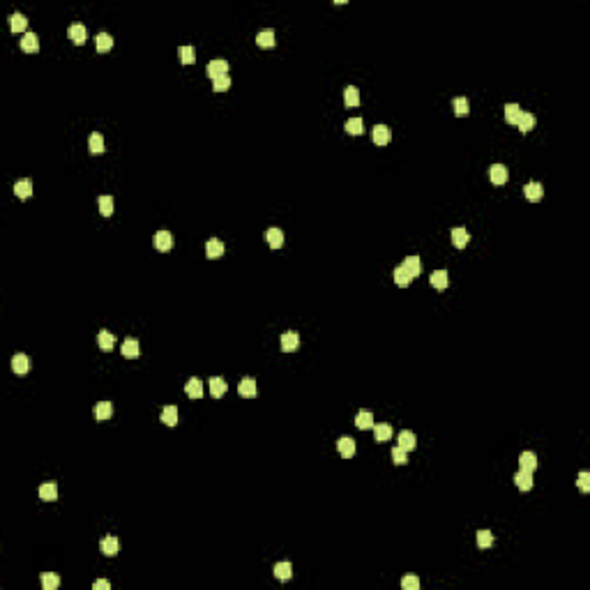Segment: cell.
I'll return each mask as SVG.
<instances>
[{"mask_svg": "<svg viewBox=\"0 0 590 590\" xmlns=\"http://www.w3.org/2000/svg\"><path fill=\"white\" fill-rule=\"evenodd\" d=\"M238 392H240V397H247V399H254L258 394V387H256V380L254 378H242L240 380V387H238Z\"/></svg>", "mask_w": 590, "mask_h": 590, "instance_id": "obj_6", "label": "cell"}, {"mask_svg": "<svg viewBox=\"0 0 590 590\" xmlns=\"http://www.w3.org/2000/svg\"><path fill=\"white\" fill-rule=\"evenodd\" d=\"M489 178H491L493 185H505L507 178H510V173H507V166H503V164H493L491 171H489Z\"/></svg>", "mask_w": 590, "mask_h": 590, "instance_id": "obj_8", "label": "cell"}, {"mask_svg": "<svg viewBox=\"0 0 590 590\" xmlns=\"http://www.w3.org/2000/svg\"><path fill=\"white\" fill-rule=\"evenodd\" d=\"M417 445V438L413 431H401L399 433V447H403L406 452H410V450H415Z\"/></svg>", "mask_w": 590, "mask_h": 590, "instance_id": "obj_28", "label": "cell"}, {"mask_svg": "<svg viewBox=\"0 0 590 590\" xmlns=\"http://www.w3.org/2000/svg\"><path fill=\"white\" fill-rule=\"evenodd\" d=\"M401 268H403V270H406V272H408L410 277L415 279L417 274H420V268H422V265H420V258H417V256H408L403 263H401Z\"/></svg>", "mask_w": 590, "mask_h": 590, "instance_id": "obj_30", "label": "cell"}, {"mask_svg": "<svg viewBox=\"0 0 590 590\" xmlns=\"http://www.w3.org/2000/svg\"><path fill=\"white\" fill-rule=\"evenodd\" d=\"M493 544V535L489 530H477V546L480 549H489Z\"/></svg>", "mask_w": 590, "mask_h": 590, "instance_id": "obj_46", "label": "cell"}, {"mask_svg": "<svg viewBox=\"0 0 590 590\" xmlns=\"http://www.w3.org/2000/svg\"><path fill=\"white\" fill-rule=\"evenodd\" d=\"M39 498L44 500V503H53V500L58 498V486L51 484V482L42 484V486H39Z\"/></svg>", "mask_w": 590, "mask_h": 590, "instance_id": "obj_22", "label": "cell"}, {"mask_svg": "<svg viewBox=\"0 0 590 590\" xmlns=\"http://www.w3.org/2000/svg\"><path fill=\"white\" fill-rule=\"evenodd\" d=\"M454 113L459 115V118H463V115L470 113V104L466 97H456L454 99Z\"/></svg>", "mask_w": 590, "mask_h": 590, "instance_id": "obj_42", "label": "cell"}, {"mask_svg": "<svg viewBox=\"0 0 590 590\" xmlns=\"http://www.w3.org/2000/svg\"><path fill=\"white\" fill-rule=\"evenodd\" d=\"M523 194H526V198H528L530 203H537L539 198L544 196V187H542L539 182H528L526 189H523Z\"/></svg>", "mask_w": 590, "mask_h": 590, "instance_id": "obj_9", "label": "cell"}, {"mask_svg": "<svg viewBox=\"0 0 590 590\" xmlns=\"http://www.w3.org/2000/svg\"><path fill=\"white\" fill-rule=\"evenodd\" d=\"M9 28H12V32H23L28 28V19L16 12V14H12V19H9Z\"/></svg>", "mask_w": 590, "mask_h": 590, "instance_id": "obj_34", "label": "cell"}, {"mask_svg": "<svg viewBox=\"0 0 590 590\" xmlns=\"http://www.w3.org/2000/svg\"><path fill=\"white\" fill-rule=\"evenodd\" d=\"M210 394L215 397V399L224 397V394H226V380L219 378V376H212L210 378Z\"/></svg>", "mask_w": 590, "mask_h": 590, "instance_id": "obj_20", "label": "cell"}, {"mask_svg": "<svg viewBox=\"0 0 590 590\" xmlns=\"http://www.w3.org/2000/svg\"><path fill=\"white\" fill-rule=\"evenodd\" d=\"M99 546H102V553H104V556H108V558H113L115 553L120 551V542H118V537H113V535L104 537Z\"/></svg>", "mask_w": 590, "mask_h": 590, "instance_id": "obj_10", "label": "cell"}, {"mask_svg": "<svg viewBox=\"0 0 590 590\" xmlns=\"http://www.w3.org/2000/svg\"><path fill=\"white\" fill-rule=\"evenodd\" d=\"M374 438L378 443H387L392 438V424H374Z\"/></svg>", "mask_w": 590, "mask_h": 590, "instance_id": "obj_14", "label": "cell"}, {"mask_svg": "<svg viewBox=\"0 0 590 590\" xmlns=\"http://www.w3.org/2000/svg\"><path fill=\"white\" fill-rule=\"evenodd\" d=\"M576 484H579V489H581V491L588 493V491H590V473H586V470H583V473H579V480H576Z\"/></svg>", "mask_w": 590, "mask_h": 590, "instance_id": "obj_49", "label": "cell"}, {"mask_svg": "<svg viewBox=\"0 0 590 590\" xmlns=\"http://www.w3.org/2000/svg\"><path fill=\"white\" fill-rule=\"evenodd\" d=\"M452 242H454V247L456 249H463L466 244L470 242V235H468V231L466 228H452Z\"/></svg>", "mask_w": 590, "mask_h": 590, "instance_id": "obj_15", "label": "cell"}, {"mask_svg": "<svg viewBox=\"0 0 590 590\" xmlns=\"http://www.w3.org/2000/svg\"><path fill=\"white\" fill-rule=\"evenodd\" d=\"M344 102H346L348 108H350V106H357V104H360V90H357L355 85H348L346 90H344Z\"/></svg>", "mask_w": 590, "mask_h": 590, "instance_id": "obj_35", "label": "cell"}, {"mask_svg": "<svg viewBox=\"0 0 590 590\" xmlns=\"http://www.w3.org/2000/svg\"><path fill=\"white\" fill-rule=\"evenodd\" d=\"M272 572H274V576H277L279 581H288V579L293 576V567H291V563H277Z\"/></svg>", "mask_w": 590, "mask_h": 590, "instance_id": "obj_29", "label": "cell"}, {"mask_svg": "<svg viewBox=\"0 0 590 590\" xmlns=\"http://www.w3.org/2000/svg\"><path fill=\"white\" fill-rule=\"evenodd\" d=\"M392 461L397 463V466H406V463H408V452L399 445L392 447Z\"/></svg>", "mask_w": 590, "mask_h": 590, "instance_id": "obj_45", "label": "cell"}, {"mask_svg": "<svg viewBox=\"0 0 590 590\" xmlns=\"http://www.w3.org/2000/svg\"><path fill=\"white\" fill-rule=\"evenodd\" d=\"M212 88H215V92H226L228 88H231V79H228V74L215 79V81H212Z\"/></svg>", "mask_w": 590, "mask_h": 590, "instance_id": "obj_47", "label": "cell"}, {"mask_svg": "<svg viewBox=\"0 0 590 590\" xmlns=\"http://www.w3.org/2000/svg\"><path fill=\"white\" fill-rule=\"evenodd\" d=\"M410 281H413V277H410V274L399 265V268L394 270V284H397V286H401V288H406Z\"/></svg>", "mask_w": 590, "mask_h": 590, "instance_id": "obj_38", "label": "cell"}, {"mask_svg": "<svg viewBox=\"0 0 590 590\" xmlns=\"http://www.w3.org/2000/svg\"><path fill=\"white\" fill-rule=\"evenodd\" d=\"M155 247H157L159 251L173 249V235L168 233V231H159V233L155 235Z\"/></svg>", "mask_w": 590, "mask_h": 590, "instance_id": "obj_12", "label": "cell"}, {"mask_svg": "<svg viewBox=\"0 0 590 590\" xmlns=\"http://www.w3.org/2000/svg\"><path fill=\"white\" fill-rule=\"evenodd\" d=\"M516 127H519L521 134H528L530 129H535V115L533 113H521L519 115V120H516Z\"/></svg>", "mask_w": 590, "mask_h": 590, "instance_id": "obj_23", "label": "cell"}, {"mask_svg": "<svg viewBox=\"0 0 590 590\" xmlns=\"http://www.w3.org/2000/svg\"><path fill=\"white\" fill-rule=\"evenodd\" d=\"M161 422L166 424V427H175V424H178V408H175V406H166V408L161 410Z\"/></svg>", "mask_w": 590, "mask_h": 590, "instance_id": "obj_37", "label": "cell"}, {"mask_svg": "<svg viewBox=\"0 0 590 590\" xmlns=\"http://www.w3.org/2000/svg\"><path fill=\"white\" fill-rule=\"evenodd\" d=\"M28 369H30V360H28V355L19 353V355L12 357V371H14V374L23 376V374H28Z\"/></svg>", "mask_w": 590, "mask_h": 590, "instance_id": "obj_11", "label": "cell"}, {"mask_svg": "<svg viewBox=\"0 0 590 590\" xmlns=\"http://www.w3.org/2000/svg\"><path fill=\"white\" fill-rule=\"evenodd\" d=\"M208 76H210L212 81L215 79H219V76H226V72H228V62L226 60H212V62H208Z\"/></svg>", "mask_w": 590, "mask_h": 590, "instance_id": "obj_4", "label": "cell"}, {"mask_svg": "<svg viewBox=\"0 0 590 590\" xmlns=\"http://www.w3.org/2000/svg\"><path fill=\"white\" fill-rule=\"evenodd\" d=\"M88 150L92 152V155H99V152H104V136L102 134H90L88 136Z\"/></svg>", "mask_w": 590, "mask_h": 590, "instance_id": "obj_27", "label": "cell"}, {"mask_svg": "<svg viewBox=\"0 0 590 590\" xmlns=\"http://www.w3.org/2000/svg\"><path fill=\"white\" fill-rule=\"evenodd\" d=\"M401 588L403 590H417L420 588V579H417V576H403V579H401Z\"/></svg>", "mask_w": 590, "mask_h": 590, "instance_id": "obj_48", "label": "cell"}, {"mask_svg": "<svg viewBox=\"0 0 590 590\" xmlns=\"http://www.w3.org/2000/svg\"><path fill=\"white\" fill-rule=\"evenodd\" d=\"M519 466H521V470L535 473V468H537V456H535V452H523L521 456H519Z\"/></svg>", "mask_w": 590, "mask_h": 590, "instance_id": "obj_19", "label": "cell"}, {"mask_svg": "<svg viewBox=\"0 0 590 590\" xmlns=\"http://www.w3.org/2000/svg\"><path fill=\"white\" fill-rule=\"evenodd\" d=\"M111 415H113V403L111 401H99L95 406V417L97 420H108Z\"/></svg>", "mask_w": 590, "mask_h": 590, "instance_id": "obj_24", "label": "cell"}, {"mask_svg": "<svg viewBox=\"0 0 590 590\" xmlns=\"http://www.w3.org/2000/svg\"><path fill=\"white\" fill-rule=\"evenodd\" d=\"M185 392L189 394L191 399H201V397H203V383L198 378H189L187 385H185Z\"/></svg>", "mask_w": 590, "mask_h": 590, "instance_id": "obj_21", "label": "cell"}, {"mask_svg": "<svg viewBox=\"0 0 590 590\" xmlns=\"http://www.w3.org/2000/svg\"><path fill=\"white\" fill-rule=\"evenodd\" d=\"M205 256L208 258H221L224 256V242L217 240V238L208 240V244H205Z\"/></svg>", "mask_w": 590, "mask_h": 590, "instance_id": "obj_13", "label": "cell"}, {"mask_svg": "<svg viewBox=\"0 0 590 590\" xmlns=\"http://www.w3.org/2000/svg\"><path fill=\"white\" fill-rule=\"evenodd\" d=\"M371 138H374V143L376 145H387L390 141H392V132H390L387 125H376L374 132H371Z\"/></svg>", "mask_w": 590, "mask_h": 590, "instance_id": "obj_2", "label": "cell"}, {"mask_svg": "<svg viewBox=\"0 0 590 590\" xmlns=\"http://www.w3.org/2000/svg\"><path fill=\"white\" fill-rule=\"evenodd\" d=\"M346 132H348V134H353V136H360V134L364 132L362 118H350V120L346 122Z\"/></svg>", "mask_w": 590, "mask_h": 590, "instance_id": "obj_39", "label": "cell"}, {"mask_svg": "<svg viewBox=\"0 0 590 590\" xmlns=\"http://www.w3.org/2000/svg\"><path fill=\"white\" fill-rule=\"evenodd\" d=\"M523 111L519 108V104H507L505 106V120L510 122V125H516V120H519V115H521Z\"/></svg>", "mask_w": 590, "mask_h": 590, "instance_id": "obj_40", "label": "cell"}, {"mask_svg": "<svg viewBox=\"0 0 590 590\" xmlns=\"http://www.w3.org/2000/svg\"><path fill=\"white\" fill-rule=\"evenodd\" d=\"M138 341L136 339H125V344H122V355L129 357V360H134V357H138Z\"/></svg>", "mask_w": 590, "mask_h": 590, "instance_id": "obj_33", "label": "cell"}, {"mask_svg": "<svg viewBox=\"0 0 590 590\" xmlns=\"http://www.w3.org/2000/svg\"><path fill=\"white\" fill-rule=\"evenodd\" d=\"M14 194L19 198H30V194H32V182L30 180H16V185H14Z\"/></svg>", "mask_w": 590, "mask_h": 590, "instance_id": "obj_25", "label": "cell"}, {"mask_svg": "<svg viewBox=\"0 0 590 590\" xmlns=\"http://www.w3.org/2000/svg\"><path fill=\"white\" fill-rule=\"evenodd\" d=\"M97 203H99V212H102L104 217H111V215H113L115 205H113V198H111V196H99Z\"/></svg>", "mask_w": 590, "mask_h": 590, "instance_id": "obj_41", "label": "cell"}, {"mask_svg": "<svg viewBox=\"0 0 590 590\" xmlns=\"http://www.w3.org/2000/svg\"><path fill=\"white\" fill-rule=\"evenodd\" d=\"M429 281H431V286H433V288H438V291H445L447 284H450V274H447L445 270H436V272H431Z\"/></svg>", "mask_w": 590, "mask_h": 590, "instance_id": "obj_17", "label": "cell"}, {"mask_svg": "<svg viewBox=\"0 0 590 590\" xmlns=\"http://www.w3.org/2000/svg\"><path fill=\"white\" fill-rule=\"evenodd\" d=\"M256 44L261 46V49H272V46L277 44V37H274V32L268 28V30H261L256 35Z\"/></svg>", "mask_w": 590, "mask_h": 590, "instance_id": "obj_18", "label": "cell"}, {"mask_svg": "<svg viewBox=\"0 0 590 590\" xmlns=\"http://www.w3.org/2000/svg\"><path fill=\"white\" fill-rule=\"evenodd\" d=\"M337 450H339V454L344 459H353V456H355V440L344 436V438H339V443H337Z\"/></svg>", "mask_w": 590, "mask_h": 590, "instance_id": "obj_5", "label": "cell"}, {"mask_svg": "<svg viewBox=\"0 0 590 590\" xmlns=\"http://www.w3.org/2000/svg\"><path fill=\"white\" fill-rule=\"evenodd\" d=\"M42 586H44V590H58L60 588V576L58 574H42Z\"/></svg>", "mask_w": 590, "mask_h": 590, "instance_id": "obj_43", "label": "cell"}, {"mask_svg": "<svg viewBox=\"0 0 590 590\" xmlns=\"http://www.w3.org/2000/svg\"><path fill=\"white\" fill-rule=\"evenodd\" d=\"M39 49V39H37V35L35 32H26L21 37V51H26V53H35Z\"/></svg>", "mask_w": 590, "mask_h": 590, "instance_id": "obj_16", "label": "cell"}, {"mask_svg": "<svg viewBox=\"0 0 590 590\" xmlns=\"http://www.w3.org/2000/svg\"><path fill=\"white\" fill-rule=\"evenodd\" d=\"M69 39L74 42V44H85V39H88V30H85L83 23H72L67 30Z\"/></svg>", "mask_w": 590, "mask_h": 590, "instance_id": "obj_3", "label": "cell"}, {"mask_svg": "<svg viewBox=\"0 0 590 590\" xmlns=\"http://www.w3.org/2000/svg\"><path fill=\"white\" fill-rule=\"evenodd\" d=\"M95 44H97V51L99 53L111 51V46H113V37H111L108 32H99L97 39H95Z\"/></svg>", "mask_w": 590, "mask_h": 590, "instance_id": "obj_36", "label": "cell"}, {"mask_svg": "<svg viewBox=\"0 0 590 590\" xmlns=\"http://www.w3.org/2000/svg\"><path fill=\"white\" fill-rule=\"evenodd\" d=\"M178 55H180V62H185V65H191V62L196 60V53H194L191 46H180V49H178Z\"/></svg>", "mask_w": 590, "mask_h": 590, "instance_id": "obj_44", "label": "cell"}, {"mask_svg": "<svg viewBox=\"0 0 590 590\" xmlns=\"http://www.w3.org/2000/svg\"><path fill=\"white\" fill-rule=\"evenodd\" d=\"M92 590H111V583L106 581V579H99V581L92 583Z\"/></svg>", "mask_w": 590, "mask_h": 590, "instance_id": "obj_50", "label": "cell"}, {"mask_svg": "<svg viewBox=\"0 0 590 590\" xmlns=\"http://www.w3.org/2000/svg\"><path fill=\"white\" fill-rule=\"evenodd\" d=\"M514 484H516V489H521V491H530L533 489V473H528V470H519L514 475Z\"/></svg>", "mask_w": 590, "mask_h": 590, "instance_id": "obj_7", "label": "cell"}, {"mask_svg": "<svg viewBox=\"0 0 590 590\" xmlns=\"http://www.w3.org/2000/svg\"><path fill=\"white\" fill-rule=\"evenodd\" d=\"M279 344H281V350H284V353H293V350L300 348V334L293 332V330H288V332L281 334Z\"/></svg>", "mask_w": 590, "mask_h": 590, "instance_id": "obj_1", "label": "cell"}, {"mask_svg": "<svg viewBox=\"0 0 590 590\" xmlns=\"http://www.w3.org/2000/svg\"><path fill=\"white\" fill-rule=\"evenodd\" d=\"M97 344H99V348H102V350H113L115 337L108 332V330H102V332H99V337H97Z\"/></svg>", "mask_w": 590, "mask_h": 590, "instance_id": "obj_31", "label": "cell"}, {"mask_svg": "<svg viewBox=\"0 0 590 590\" xmlns=\"http://www.w3.org/2000/svg\"><path fill=\"white\" fill-rule=\"evenodd\" d=\"M265 240H268V244H270L272 249H279L281 244H284V233H281L279 228H270V231L265 233Z\"/></svg>", "mask_w": 590, "mask_h": 590, "instance_id": "obj_26", "label": "cell"}, {"mask_svg": "<svg viewBox=\"0 0 590 590\" xmlns=\"http://www.w3.org/2000/svg\"><path fill=\"white\" fill-rule=\"evenodd\" d=\"M355 427L357 429H371V427H374V415H371L369 410H360L355 415Z\"/></svg>", "mask_w": 590, "mask_h": 590, "instance_id": "obj_32", "label": "cell"}]
</instances>
